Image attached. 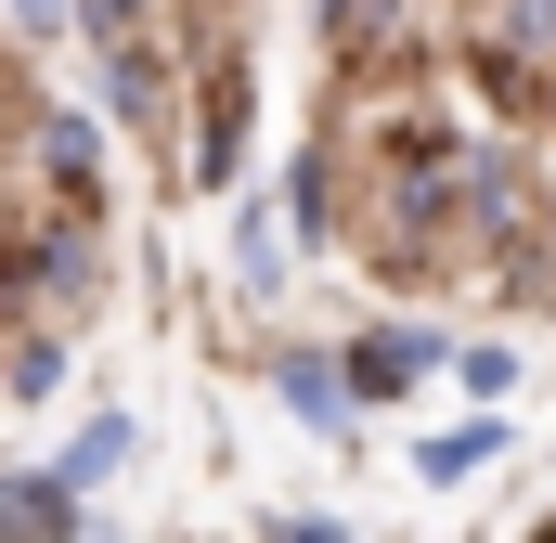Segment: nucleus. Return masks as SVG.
Instances as JSON below:
<instances>
[{
	"label": "nucleus",
	"mask_w": 556,
	"mask_h": 543,
	"mask_svg": "<svg viewBox=\"0 0 556 543\" xmlns=\"http://www.w3.org/2000/svg\"><path fill=\"white\" fill-rule=\"evenodd\" d=\"M0 13H13V26H65V0H0Z\"/></svg>",
	"instance_id": "obj_9"
},
{
	"label": "nucleus",
	"mask_w": 556,
	"mask_h": 543,
	"mask_svg": "<svg viewBox=\"0 0 556 543\" xmlns=\"http://www.w3.org/2000/svg\"><path fill=\"white\" fill-rule=\"evenodd\" d=\"M324 13H337V39H376L389 26V0H324Z\"/></svg>",
	"instance_id": "obj_7"
},
{
	"label": "nucleus",
	"mask_w": 556,
	"mask_h": 543,
	"mask_svg": "<svg viewBox=\"0 0 556 543\" xmlns=\"http://www.w3.org/2000/svg\"><path fill=\"white\" fill-rule=\"evenodd\" d=\"M350 363H363V402H389V389H415L427 363H440V337H415V324H376Z\"/></svg>",
	"instance_id": "obj_1"
},
{
	"label": "nucleus",
	"mask_w": 556,
	"mask_h": 543,
	"mask_svg": "<svg viewBox=\"0 0 556 543\" xmlns=\"http://www.w3.org/2000/svg\"><path fill=\"white\" fill-rule=\"evenodd\" d=\"M492 453H505V427H492V414H479V427H440V440H427L415 466H427V479H440V492H453V479H479V466H492Z\"/></svg>",
	"instance_id": "obj_4"
},
{
	"label": "nucleus",
	"mask_w": 556,
	"mask_h": 543,
	"mask_svg": "<svg viewBox=\"0 0 556 543\" xmlns=\"http://www.w3.org/2000/svg\"><path fill=\"white\" fill-rule=\"evenodd\" d=\"M91 26H104V39H130V26H142V0H91Z\"/></svg>",
	"instance_id": "obj_8"
},
{
	"label": "nucleus",
	"mask_w": 556,
	"mask_h": 543,
	"mask_svg": "<svg viewBox=\"0 0 556 543\" xmlns=\"http://www.w3.org/2000/svg\"><path fill=\"white\" fill-rule=\"evenodd\" d=\"M233 272H247V285H285V260H273V207H247V220H233Z\"/></svg>",
	"instance_id": "obj_6"
},
{
	"label": "nucleus",
	"mask_w": 556,
	"mask_h": 543,
	"mask_svg": "<svg viewBox=\"0 0 556 543\" xmlns=\"http://www.w3.org/2000/svg\"><path fill=\"white\" fill-rule=\"evenodd\" d=\"M285 402L311 414V427H337V440H350V389H337L324 363H285Z\"/></svg>",
	"instance_id": "obj_5"
},
{
	"label": "nucleus",
	"mask_w": 556,
	"mask_h": 543,
	"mask_svg": "<svg viewBox=\"0 0 556 543\" xmlns=\"http://www.w3.org/2000/svg\"><path fill=\"white\" fill-rule=\"evenodd\" d=\"M65 518H78V479H65V466H52V479H13V492H0V531H65Z\"/></svg>",
	"instance_id": "obj_2"
},
{
	"label": "nucleus",
	"mask_w": 556,
	"mask_h": 543,
	"mask_svg": "<svg viewBox=\"0 0 556 543\" xmlns=\"http://www.w3.org/2000/svg\"><path fill=\"white\" fill-rule=\"evenodd\" d=\"M130 414H91V427H78V453H65V479H78V492H104V479H117V466H130Z\"/></svg>",
	"instance_id": "obj_3"
}]
</instances>
